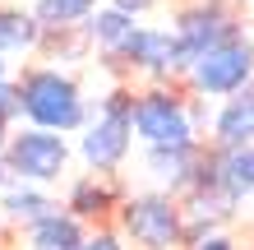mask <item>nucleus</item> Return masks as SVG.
Listing matches in <instances>:
<instances>
[{"instance_id": "nucleus-1", "label": "nucleus", "mask_w": 254, "mask_h": 250, "mask_svg": "<svg viewBox=\"0 0 254 250\" xmlns=\"http://www.w3.org/2000/svg\"><path fill=\"white\" fill-rule=\"evenodd\" d=\"M19 93H23V125L79 135L93 121V107H88L79 79L61 65H28L19 75Z\"/></svg>"}, {"instance_id": "nucleus-2", "label": "nucleus", "mask_w": 254, "mask_h": 250, "mask_svg": "<svg viewBox=\"0 0 254 250\" xmlns=\"http://www.w3.org/2000/svg\"><path fill=\"white\" fill-rule=\"evenodd\" d=\"M134 149V88L116 83L79 130V158L88 171H121Z\"/></svg>"}, {"instance_id": "nucleus-3", "label": "nucleus", "mask_w": 254, "mask_h": 250, "mask_svg": "<svg viewBox=\"0 0 254 250\" xmlns=\"http://www.w3.org/2000/svg\"><path fill=\"white\" fill-rule=\"evenodd\" d=\"M190 97L181 83H148L134 93V139L143 144H203L199 125H194Z\"/></svg>"}, {"instance_id": "nucleus-4", "label": "nucleus", "mask_w": 254, "mask_h": 250, "mask_svg": "<svg viewBox=\"0 0 254 250\" xmlns=\"http://www.w3.org/2000/svg\"><path fill=\"white\" fill-rule=\"evenodd\" d=\"M116 227H121L125 241H134L139 250H176V246H185L181 195H167V190L125 195V204L116 209Z\"/></svg>"}, {"instance_id": "nucleus-5", "label": "nucleus", "mask_w": 254, "mask_h": 250, "mask_svg": "<svg viewBox=\"0 0 254 250\" xmlns=\"http://www.w3.org/2000/svg\"><path fill=\"white\" fill-rule=\"evenodd\" d=\"M69 158H74L69 139L56 135V130H42V125H14L9 130L5 163L28 185H56V181H65Z\"/></svg>"}, {"instance_id": "nucleus-6", "label": "nucleus", "mask_w": 254, "mask_h": 250, "mask_svg": "<svg viewBox=\"0 0 254 250\" xmlns=\"http://www.w3.org/2000/svg\"><path fill=\"white\" fill-rule=\"evenodd\" d=\"M111 65H121L125 75H139L148 83H181L190 75V56L176 37V28H157V23L134 28V37L125 42V51Z\"/></svg>"}, {"instance_id": "nucleus-7", "label": "nucleus", "mask_w": 254, "mask_h": 250, "mask_svg": "<svg viewBox=\"0 0 254 250\" xmlns=\"http://www.w3.org/2000/svg\"><path fill=\"white\" fill-rule=\"evenodd\" d=\"M185 83H190L194 97H231L241 88H250L254 83V37L236 33L227 42H217L213 51H203L190 65Z\"/></svg>"}, {"instance_id": "nucleus-8", "label": "nucleus", "mask_w": 254, "mask_h": 250, "mask_svg": "<svg viewBox=\"0 0 254 250\" xmlns=\"http://www.w3.org/2000/svg\"><path fill=\"white\" fill-rule=\"evenodd\" d=\"M236 0H190V5L176 9V37H181V47L190 56V65L199 61L203 51H213L217 42H227L236 33H245L241 19H236Z\"/></svg>"}, {"instance_id": "nucleus-9", "label": "nucleus", "mask_w": 254, "mask_h": 250, "mask_svg": "<svg viewBox=\"0 0 254 250\" xmlns=\"http://www.w3.org/2000/svg\"><path fill=\"white\" fill-rule=\"evenodd\" d=\"M199 153H203V144H148L143 149V171L157 190L185 195L194 185V171H199Z\"/></svg>"}, {"instance_id": "nucleus-10", "label": "nucleus", "mask_w": 254, "mask_h": 250, "mask_svg": "<svg viewBox=\"0 0 254 250\" xmlns=\"http://www.w3.org/2000/svg\"><path fill=\"white\" fill-rule=\"evenodd\" d=\"M121 204H125V190L116 181V171H83L65 190V209L83 223H107Z\"/></svg>"}, {"instance_id": "nucleus-11", "label": "nucleus", "mask_w": 254, "mask_h": 250, "mask_svg": "<svg viewBox=\"0 0 254 250\" xmlns=\"http://www.w3.org/2000/svg\"><path fill=\"white\" fill-rule=\"evenodd\" d=\"M203 144H213V149H245V144H254V83L217 102L213 130H208Z\"/></svg>"}, {"instance_id": "nucleus-12", "label": "nucleus", "mask_w": 254, "mask_h": 250, "mask_svg": "<svg viewBox=\"0 0 254 250\" xmlns=\"http://www.w3.org/2000/svg\"><path fill=\"white\" fill-rule=\"evenodd\" d=\"M83 241H88V223L74 218L69 209H56L23 227V250H83Z\"/></svg>"}, {"instance_id": "nucleus-13", "label": "nucleus", "mask_w": 254, "mask_h": 250, "mask_svg": "<svg viewBox=\"0 0 254 250\" xmlns=\"http://www.w3.org/2000/svg\"><path fill=\"white\" fill-rule=\"evenodd\" d=\"M181 213H185V246H194V241H203L208 232H222V223L236 213V204L222 195V190H185Z\"/></svg>"}, {"instance_id": "nucleus-14", "label": "nucleus", "mask_w": 254, "mask_h": 250, "mask_svg": "<svg viewBox=\"0 0 254 250\" xmlns=\"http://www.w3.org/2000/svg\"><path fill=\"white\" fill-rule=\"evenodd\" d=\"M134 28H139V19L125 9H116V5H102L97 14H88V23H83V37H88V47L102 51L107 61H116V56L125 51V42L134 37Z\"/></svg>"}, {"instance_id": "nucleus-15", "label": "nucleus", "mask_w": 254, "mask_h": 250, "mask_svg": "<svg viewBox=\"0 0 254 250\" xmlns=\"http://www.w3.org/2000/svg\"><path fill=\"white\" fill-rule=\"evenodd\" d=\"M47 28L37 23L33 5H0V51L5 56H33L42 51Z\"/></svg>"}, {"instance_id": "nucleus-16", "label": "nucleus", "mask_w": 254, "mask_h": 250, "mask_svg": "<svg viewBox=\"0 0 254 250\" xmlns=\"http://www.w3.org/2000/svg\"><path fill=\"white\" fill-rule=\"evenodd\" d=\"M61 209V199L47 195V185H28V181H14L9 190H0V218L9 227H28L37 218H47Z\"/></svg>"}, {"instance_id": "nucleus-17", "label": "nucleus", "mask_w": 254, "mask_h": 250, "mask_svg": "<svg viewBox=\"0 0 254 250\" xmlns=\"http://www.w3.org/2000/svg\"><path fill=\"white\" fill-rule=\"evenodd\" d=\"M217 190L231 204H245L254 195V144H245V149H217Z\"/></svg>"}, {"instance_id": "nucleus-18", "label": "nucleus", "mask_w": 254, "mask_h": 250, "mask_svg": "<svg viewBox=\"0 0 254 250\" xmlns=\"http://www.w3.org/2000/svg\"><path fill=\"white\" fill-rule=\"evenodd\" d=\"M102 0H33V14L47 33H65V28H83L88 14H97Z\"/></svg>"}, {"instance_id": "nucleus-19", "label": "nucleus", "mask_w": 254, "mask_h": 250, "mask_svg": "<svg viewBox=\"0 0 254 250\" xmlns=\"http://www.w3.org/2000/svg\"><path fill=\"white\" fill-rule=\"evenodd\" d=\"M23 121V93H19V75L14 79H0V125L14 130Z\"/></svg>"}, {"instance_id": "nucleus-20", "label": "nucleus", "mask_w": 254, "mask_h": 250, "mask_svg": "<svg viewBox=\"0 0 254 250\" xmlns=\"http://www.w3.org/2000/svg\"><path fill=\"white\" fill-rule=\"evenodd\" d=\"M83 250H129V246H125V232H121V227H107V223H97L93 232H88Z\"/></svg>"}, {"instance_id": "nucleus-21", "label": "nucleus", "mask_w": 254, "mask_h": 250, "mask_svg": "<svg viewBox=\"0 0 254 250\" xmlns=\"http://www.w3.org/2000/svg\"><path fill=\"white\" fill-rule=\"evenodd\" d=\"M190 250H236V241L227 237V232H208L203 241H194Z\"/></svg>"}, {"instance_id": "nucleus-22", "label": "nucleus", "mask_w": 254, "mask_h": 250, "mask_svg": "<svg viewBox=\"0 0 254 250\" xmlns=\"http://www.w3.org/2000/svg\"><path fill=\"white\" fill-rule=\"evenodd\" d=\"M107 5H116V9H125V14H134V19H143V14L153 9L157 0H107Z\"/></svg>"}, {"instance_id": "nucleus-23", "label": "nucleus", "mask_w": 254, "mask_h": 250, "mask_svg": "<svg viewBox=\"0 0 254 250\" xmlns=\"http://www.w3.org/2000/svg\"><path fill=\"white\" fill-rule=\"evenodd\" d=\"M14 181H19V176H14V171H9V163H5V153H0V190H9Z\"/></svg>"}, {"instance_id": "nucleus-24", "label": "nucleus", "mask_w": 254, "mask_h": 250, "mask_svg": "<svg viewBox=\"0 0 254 250\" xmlns=\"http://www.w3.org/2000/svg\"><path fill=\"white\" fill-rule=\"evenodd\" d=\"M0 79H14V56L0 51Z\"/></svg>"}, {"instance_id": "nucleus-25", "label": "nucleus", "mask_w": 254, "mask_h": 250, "mask_svg": "<svg viewBox=\"0 0 254 250\" xmlns=\"http://www.w3.org/2000/svg\"><path fill=\"white\" fill-rule=\"evenodd\" d=\"M5 144H9V130H5V125H0V153H5Z\"/></svg>"}, {"instance_id": "nucleus-26", "label": "nucleus", "mask_w": 254, "mask_h": 250, "mask_svg": "<svg viewBox=\"0 0 254 250\" xmlns=\"http://www.w3.org/2000/svg\"><path fill=\"white\" fill-rule=\"evenodd\" d=\"M236 5H254V0H236Z\"/></svg>"}, {"instance_id": "nucleus-27", "label": "nucleus", "mask_w": 254, "mask_h": 250, "mask_svg": "<svg viewBox=\"0 0 254 250\" xmlns=\"http://www.w3.org/2000/svg\"><path fill=\"white\" fill-rule=\"evenodd\" d=\"M0 223H5V218H0Z\"/></svg>"}]
</instances>
